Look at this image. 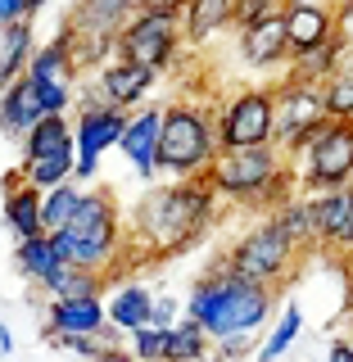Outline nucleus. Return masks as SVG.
<instances>
[{
	"mask_svg": "<svg viewBox=\"0 0 353 362\" xmlns=\"http://www.w3.org/2000/svg\"><path fill=\"white\" fill-rule=\"evenodd\" d=\"M213 209H218V190H213L209 173L150 186L132 209V226H136V240L145 245V258L186 254L213 226Z\"/></svg>",
	"mask_w": 353,
	"mask_h": 362,
	"instance_id": "f257e3e1",
	"label": "nucleus"
},
{
	"mask_svg": "<svg viewBox=\"0 0 353 362\" xmlns=\"http://www.w3.org/2000/svg\"><path fill=\"white\" fill-rule=\"evenodd\" d=\"M277 299H272V286L263 281L236 276V272L218 267L209 281H199L186 299V313L209 331V339H226V335H258L263 322L272 317Z\"/></svg>",
	"mask_w": 353,
	"mask_h": 362,
	"instance_id": "f03ea898",
	"label": "nucleus"
},
{
	"mask_svg": "<svg viewBox=\"0 0 353 362\" xmlns=\"http://www.w3.org/2000/svg\"><path fill=\"white\" fill-rule=\"evenodd\" d=\"M209 181L222 199L249 204V209H277L299 186L294 168H286V154L277 145H245V150H218L209 163Z\"/></svg>",
	"mask_w": 353,
	"mask_h": 362,
	"instance_id": "7ed1b4c3",
	"label": "nucleus"
},
{
	"mask_svg": "<svg viewBox=\"0 0 353 362\" xmlns=\"http://www.w3.org/2000/svg\"><path fill=\"white\" fill-rule=\"evenodd\" d=\"M54 245V254L73 267H86V272H105L118 263L122 254V213H118V199L109 190H82V204L77 213L68 218V226L59 231H45Z\"/></svg>",
	"mask_w": 353,
	"mask_h": 362,
	"instance_id": "20e7f679",
	"label": "nucleus"
},
{
	"mask_svg": "<svg viewBox=\"0 0 353 362\" xmlns=\"http://www.w3.org/2000/svg\"><path fill=\"white\" fill-rule=\"evenodd\" d=\"M218 113L177 100L163 105V127H158V173L168 177H199L218 158Z\"/></svg>",
	"mask_w": 353,
	"mask_h": 362,
	"instance_id": "39448f33",
	"label": "nucleus"
},
{
	"mask_svg": "<svg viewBox=\"0 0 353 362\" xmlns=\"http://www.w3.org/2000/svg\"><path fill=\"white\" fill-rule=\"evenodd\" d=\"M122 127H127V109L105 105L91 82L77 86V100H73V150H77L73 181H91L100 173V158H105V150H118Z\"/></svg>",
	"mask_w": 353,
	"mask_h": 362,
	"instance_id": "423d86ee",
	"label": "nucleus"
},
{
	"mask_svg": "<svg viewBox=\"0 0 353 362\" xmlns=\"http://www.w3.org/2000/svg\"><path fill=\"white\" fill-rule=\"evenodd\" d=\"M294 177H299L303 195L353 186V122L326 118V127L313 136L308 150L294 154Z\"/></svg>",
	"mask_w": 353,
	"mask_h": 362,
	"instance_id": "0eeeda50",
	"label": "nucleus"
},
{
	"mask_svg": "<svg viewBox=\"0 0 353 362\" xmlns=\"http://www.w3.org/2000/svg\"><path fill=\"white\" fill-rule=\"evenodd\" d=\"M277 95V122H272V145H277L286 158L303 154L313 145V136L326 127V100H322V86L313 82H294L286 77L281 86H272Z\"/></svg>",
	"mask_w": 353,
	"mask_h": 362,
	"instance_id": "6e6552de",
	"label": "nucleus"
},
{
	"mask_svg": "<svg viewBox=\"0 0 353 362\" xmlns=\"http://www.w3.org/2000/svg\"><path fill=\"white\" fill-rule=\"evenodd\" d=\"M294 254H299V245H294L290 235L277 226V218H267V222L249 226L241 240L231 245V254L222 258V267L236 272V276H249V281H263V286H277V281L294 267Z\"/></svg>",
	"mask_w": 353,
	"mask_h": 362,
	"instance_id": "1a4fd4ad",
	"label": "nucleus"
},
{
	"mask_svg": "<svg viewBox=\"0 0 353 362\" xmlns=\"http://www.w3.org/2000/svg\"><path fill=\"white\" fill-rule=\"evenodd\" d=\"M181 45V18L177 14H150V9H136V14L118 28V59H136L154 73H168L177 64Z\"/></svg>",
	"mask_w": 353,
	"mask_h": 362,
	"instance_id": "9d476101",
	"label": "nucleus"
},
{
	"mask_svg": "<svg viewBox=\"0 0 353 362\" xmlns=\"http://www.w3.org/2000/svg\"><path fill=\"white\" fill-rule=\"evenodd\" d=\"M272 122H277V95H272V86H245L218 109V145L222 150L272 145Z\"/></svg>",
	"mask_w": 353,
	"mask_h": 362,
	"instance_id": "9b49d317",
	"label": "nucleus"
},
{
	"mask_svg": "<svg viewBox=\"0 0 353 362\" xmlns=\"http://www.w3.org/2000/svg\"><path fill=\"white\" fill-rule=\"evenodd\" d=\"M77 64H73V54H68V41H64V32L54 41H45L32 50V59H28V82L32 90H37V100H41V109L45 113H68L73 109V100H77Z\"/></svg>",
	"mask_w": 353,
	"mask_h": 362,
	"instance_id": "f8f14e48",
	"label": "nucleus"
},
{
	"mask_svg": "<svg viewBox=\"0 0 353 362\" xmlns=\"http://www.w3.org/2000/svg\"><path fill=\"white\" fill-rule=\"evenodd\" d=\"M154 82H158L154 68H145V64H136V59H118V54H113L105 68L91 73L96 95L105 100V105H113V109H127V113L145 105V95L154 90Z\"/></svg>",
	"mask_w": 353,
	"mask_h": 362,
	"instance_id": "ddd939ff",
	"label": "nucleus"
},
{
	"mask_svg": "<svg viewBox=\"0 0 353 362\" xmlns=\"http://www.w3.org/2000/svg\"><path fill=\"white\" fill-rule=\"evenodd\" d=\"M158 127H163V105H141L127 113V127L118 136V150L141 181L158 177Z\"/></svg>",
	"mask_w": 353,
	"mask_h": 362,
	"instance_id": "4468645a",
	"label": "nucleus"
},
{
	"mask_svg": "<svg viewBox=\"0 0 353 362\" xmlns=\"http://www.w3.org/2000/svg\"><path fill=\"white\" fill-rule=\"evenodd\" d=\"M281 18H286L290 54L313 50V45L331 41L340 32V14L331 0H281Z\"/></svg>",
	"mask_w": 353,
	"mask_h": 362,
	"instance_id": "2eb2a0df",
	"label": "nucleus"
},
{
	"mask_svg": "<svg viewBox=\"0 0 353 362\" xmlns=\"http://www.w3.org/2000/svg\"><path fill=\"white\" fill-rule=\"evenodd\" d=\"M236 37H241V59L249 68L290 64V41H286V18H281V9L267 14V18H258V23H249V28H241Z\"/></svg>",
	"mask_w": 353,
	"mask_h": 362,
	"instance_id": "dca6fc26",
	"label": "nucleus"
},
{
	"mask_svg": "<svg viewBox=\"0 0 353 362\" xmlns=\"http://www.w3.org/2000/svg\"><path fill=\"white\" fill-rule=\"evenodd\" d=\"M105 317V299L100 294H68V299H54L50 313H45V335H91L100 331Z\"/></svg>",
	"mask_w": 353,
	"mask_h": 362,
	"instance_id": "f3484780",
	"label": "nucleus"
},
{
	"mask_svg": "<svg viewBox=\"0 0 353 362\" xmlns=\"http://www.w3.org/2000/svg\"><path fill=\"white\" fill-rule=\"evenodd\" d=\"M41 118H45V109H41V100H37V90H32V82H28V73L0 90V132H5V136L23 141V136L37 127Z\"/></svg>",
	"mask_w": 353,
	"mask_h": 362,
	"instance_id": "a211bd4d",
	"label": "nucleus"
},
{
	"mask_svg": "<svg viewBox=\"0 0 353 362\" xmlns=\"http://www.w3.org/2000/svg\"><path fill=\"white\" fill-rule=\"evenodd\" d=\"M345 50H349V32L340 28L331 41L313 45V50H299V54H290V64H286V77H294V82H313V86H322L326 77H331L335 68L345 64Z\"/></svg>",
	"mask_w": 353,
	"mask_h": 362,
	"instance_id": "6ab92c4d",
	"label": "nucleus"
},
{
	"mask_svg": "<svg viewBox=\"0 0 353 362\" xmlns=\"http://www.w3.org/2000/svg\"><path fill=\"white\" fill-rule=\"evenodd\" d=\"M231 9H236V0H186V9H181L186 45H209L218 32H226L231 28Z\"/></svg>",
	"mask_w": 353,
	"mask_h": 362,
	"instance_id": "aec40b11",
	"label": "nucleus"
},
{
	"mask_svg": "<svg viewBox=\"0 0 353 362\" xmlns=\"http://www.w3.org/2000/svg\"><path fill=\"white\" fill-rule=\"evenodd\" d=\"M132 14H136V0H73L64 23L77 32H109V37H118V28Z\"/></svg>",
	"mask_w": 353,
	"mask_h": 362,
	"instance_id": "412c9836",
	"label": "nucleus"
},
{
	"mask_svg": "<svg viewBox=\"0 0 353 362\" xmlns=\"http://www.w3.org/2000/svg\"><path fill=\"white\" fill-rule=\"evenodd\" d=\"M150 303H154V290H145L141 281H122L105 299V317L118 331L132 335V331H141V326H150Z\"/></svg>",
	"mask_w": 353,
	"mask_h": 362,
	"instance_id": "4be33fe9",
	"label": "nucleus"
},
{
	"mask_svg": "<svg viewBox=\"0 0 353 362\" xmlns=\"http://www.w3.org/2000/svg\"><path fill=\"white\" fill-rule=\"evenodd\" d=\"M349 209H353V186L317 190V195H308V213H313V235H317V245H335V235L345 231V222H349Z\"/></svg>",
	"mask_w": 353,
	"mask_h": 362,
	"instance_id": "5701e85b",
	"label": "nucleus"
},
{
	"mask_svg": "<svg viewBox=\"0 0 353 362\" xmlns=\"http://www.w3.org/2000/svg\"><path fill=\"white\" fill-rule=\"evenodd\" d=\"M32 50H37V28H32V18H18V23H9V28H0V90L28 73Z\"/></svg>",
	"mask_w": 353,
	"mask_h": 362,
	"instance_id": "b1692460",
	"label": "nucleus"
},
{
	"mask_svg": "<svg viewBox=\"0 0 353 362\" xmlns=\"http://www.w3.org/2000/svg\"><path fill=\"white\" fill-rule=\"evenodd\" d=\"M5 226L14 231V240L41 235V190L32 186V181L5 190Z\"/></svg>",
	"mask_w": 353,
	"mask_h": 362,
	"instance_id": "393cba45",
	"label": "nucleus"
},
{
	"mask_svg": "<svg viewBox=\"0 0 353 362\" xmlns=\"http://www.w3.org/2000/svg\"><path fill=\"white\" fill-rule=\"evenodd\" d=\"M209 354H213V339H209V331H204L190 313L181 317V322L168 326V354H163V362H209Z\"/></svg>",
	"mask_w": 353,
	"mask_h": 362,
	"instance_id": "a878e982",
	"label": "nucleus"
},
{
	"mask_svg": "<svg viewBox=\"0 0 353 362\" xmlns=\"http://www.w3.org/2000/svg\"><path fill=\"white\" fill-rule=\"evenodd\" d=\"M73 150V122L68 113H45V118L23 136V158H41V154H64Z\"/></svg>",
	"mask_w": 353,
	"mask_h": 362,
	"instance_id": "bb28decb",
	"label": "nucleus"
},
{
	"mask_svg": "<svg viewBox=\"0 0 353 362\" xmlns=\"http://www.w3.org/2000/svg\"><path fill=\"white\" fill-rule=\"evenodd\" d=\"M41 290L50 294V299H68V294H100V290H105V276H100V272H86V267H73V263H64V258H59V267L41 281Z\"/></svg>",
	"mask_w": 353,
	"mask_h": 362,
	"instance_id": "cd10ccee",
	"label": "nucleus"
},
{
	"mask_svg": "<svg viewBox=\"0 0 353 362\" xmlns=\"http://www.w3.org/2000/svg\"><path fill=\"white\" fill-rule=\"evenodd\" d=\"M14 263H18V272H23L28 281H37V286H41V281L50 276L54 267H59V254H54L50 235L41 231V235H28V240L14 245Z\"/></svg>",
	"mask_w": 353,
	"mask_h": 362,
	"instance_id": "c85d7f7f",
	"label": "nucleus"
},
{
	"mask_svg": "<svg viewBox=\"0 0 353 362\" xmlns=\"http://www.w3.org/2000/svg\"><path fill=\"white\" fill-rule=\"evenodd\" d=\"M77 204H82V186H77L73 177L59 181V186H50V190H41V231L68 226V218L77 213Z\"/></svg>",
	"mask_w": 353,
	"mask_h": 362,
	"instance_id": "c756f323",
	"label": "nucleus"
},
{
	"mask_svg": "<svg viewBox=\"0 0 353 362\" xmlns=\"http://www.w3.org/2000/svg\"><path fill=\"white\" fill-rule=\"evenodd\" d=\"M73 163H77V150L41 154V158H23V181H32L37 190H50V186H59V181L73 177Z\"/></svg>",
	"mask_w": 353,
	"mask_h": 362,
	"instance_id": "7c9ffc66",
	"label": "nucleus"
},
{
	"mask_svg": "<svg viewBox=\"0 0 353 362\" xmlns=\"http://www.w3.org/2000/svg\"><path fill=\"white\" fill-rule=\"evenodd\" d=\"M272 218H277V226H281V231H286L290 235V240L294 245H317V235H313V213H308V195H303V199H286V204H277V209H272Z\"/></svg>",
	"mask_w": 353,
	"mask_h": 362,
	"instance_id": "2f4dec72",
	"label": "nucleus"
},
{
	"mask_svg": "<svg viewBox=\"0 0 353 362\" xmlns=\"http://www.w3.org/2000/svg\"><path fill=\"white\" fill-rule=\"evenodd\" d=\"M299 326H303V313H299V303H286V313H281V322L272 326V335H267V344L258 349V362H281L286 358V349L299 339Z\"/></svg>",
	"mask_w": 353,
	"mask_h": 362,
	"instance_id": "473e14b6",
	"label": "nucleus"
},
{
	"mask_svg": "<svg viewBox=\"0 0 353 362\" xmlns=\"http://www.w3.org/2000/svg\"><path fill=\"white\" fill-rule=\"evenodd\" d=\"M322 100L331 118H349L353 122V64H340L331 77L322 82Z\"/></svg>",
	"mask_w": 353,
	"mask_h": 362,
	"instance_id": "72a5a7b5",
	"label": "nucleus"
},
{
	"mask_svg": "<svg viewBox=\"0 0 353 362\" xmlns=\"http://www.w3.org/2000/svg\"><path fill=\"white\" fill-rule=\"evenodd\" d=\"M168 354V326H141L132 331V358L136 362H163Z\"/></svg>",
	"mask_w": 353,
	"mask_h": 362,
	"instance_id": "f704fd0d",
	"label": "nucleus"
},
{
	"mask_svg": "<svg viewBox=\"0 0 353 362\" xmlns=\"http://www.w3.org/2000/svg\"><path fill=\"white\" fill-rule=\"evenodd\" d=\"M277 9H281V0H236V9H231V32H241V28H249V23L267 18V14H277Z\"/></svg>",
	"mask_w": 353,
	"mask_h": 362,
	"instance_id": "c9c22d12",
	"label": "nucleus"
},
{
	"mask_svg": "<svg viewBox=\"0 0 353 362\" xmlns=\"http://www.w3.org/2000/svg\"><path fill=\"white\" fill-rule=\"evenodd\" d=\"M249 344H254V335H226V339H213V362H218V358H245Z\"/></svg>",
	"mask_w": 353,
	"mask_h": 362,
	"instance_id": "e433bc0d",
	"label": "nucleus"
},
{
	"mask_svg": "<svg viewBox=\"0 0 353 362\" xmlns=\"http://www.w3.org/2000/svg\"><path fill=\"white\" fill-rule=\"evenodd\" d=\"M177 322V299L173 294H154L150 303V326H173Z\"/></svg>",
	"mask_w": 353,
	"mask_h": 362,
	"instance_id": "4c0bfd02",
	"label": "nucleus"
},
{
	"mask_svg": "<svg viewBox=\"0 0 353 362\" xmlns=\"http://www.w3.org/2000/svg\"><path fill=\"white\" fill-rule=\"evenodd\" d=\"M18 18H37L32 14V0H0V28H9Z\"/></svg>",
	"mask_w": 353,
	"mask_h": 362,
	"instance_id": "58836bf2",
	"label": "nucleus"
},
{
	"mask_svg": "<svg viewBox=\"0 0 353 362\" xmlns=\"http://www.w3.org/2000/svg\"><path fill=\"white\" fill-rule=\"evenodd\" d=\"M136 9H150V14H177L186 9V0H136Z\"/></svg>",
	"mask_w": 353,
	"mask_h": 362,
	"instance_id": "ea45409f",
	"label": "nucleus"
},
{
	"mask_svg": "<svg viewBox=\"0 0 353 362\" xmlns=\"http://www.w3.org/2000/svg\"><path fill=\"white\" fill-rule=\"evenodd\" d=\"M326 362H353V339H335L331 354H326Z\"/></svg>",
	"mask_w": 353,
	"mask_h": 362,
	"instance_id": "a19ab883",
	"label": "nucleus"
},
{
	"mask_svg": "<svg viewBox=\"0 0 353 362\" xmlns=\"http://www.w3.org/2000/svg\"><path fill=\"white\" fill-rule=\"evenodd\" d=\"M335 245H340V249H353V209H349V222H345V231L335 235Z\"/></svg>",
	"mask_w": 353,
	"mask_h": 362,
	"instance_id": "79ce46f5",
	"label": "nucleus"
},
{
	"mask_svg": "<svg viewBox=\"0 0 353 362\" xmlns=\"http://www.w3.org/2000/svg\"><path fill=\"white\" fill-rule=\"evenodd\" d=\"M9 349H14V335H9V326L0 322V354H9Z\"/></svg>",
	"mask_w": 353,
	"mask_h": 362,
	"instance_id": "37998d69",
	"label": "nucleus"
},
{
	"mask_svg": "<svg viewBox=\"0 0 353 362\" xmlns=\"http://www.w3.org/2000/svg\"><path fill=\"white\" fill-rule=\"evenodd\" d=\"M45 5H50V0H32V14H41V9H45Z\"/></svg>",
	"mask_w": 353,
	"mask_h": 362,
	"instance_id": "c03bdc74",
	"label": "nucleus"
},
{
	"mask_svg": "<svg viewBox=\"0 0 353 362\" xmlns=\"http://www.w3.org/2000/svg\"><path fill=\"white\" fill-rule=\"evenodd\" d=\"M331 5H335V0H331Z\"/></svg>",
	"mask_w": 353,
	"mask_h": 362,
	"instance_id": "a18cd8bd",
	"label": "nucleus"
}]
</instances>
